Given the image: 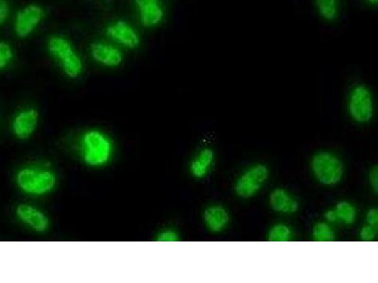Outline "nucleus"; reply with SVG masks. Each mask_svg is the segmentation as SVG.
Masks as SVG:
<instances>
[{
  "instance_id": "obj_1",
  "label": "nucleus",
  "mask_w": 378,
  "mask_h": 283,
  "mask_svg": "<svg viewBox=\"0 0 378 283\" xmlns=\"http://www.w3.org/2000/svg\"><path fill=\"white\" fill-rule=\"evenodd\" d=\"M80 158L87 167L102 168L110 164L114 153V144L105 131L99 128L85 131L79 137Z\"/></svg>"
},
{
  "instance_id": "obj_2",
  "label": "nucleus",
  "mask_w": 378,
  "mask_h": 283,
  "mask_svg": "<svg viewBox=\"0 0 378 283\" xmlns=\"http://www.w3.org/2000/svg\"><path fill=\"white\" fill-rule=\"evenodd\" d=\"M16 184L19 190L28 196L44 197L55 190L58 177L50 167L33 164L17 171Z\"/></svg>"
},
{
  "instance_id": "obj_3",
  "label": "nucleus",
  "mask_w": 378,
  "mask_h": 283,
  "mask_svg": "<svg viewBox=\"0 0 378 283\" xmlns=\"http://www.w3.org/2000/svg\"><path fill=\"white\" fill-rule=\"evenodd\" d=\"M48 50L59 62L65 76L75 79L82 75L84 62L67 38L60 35L51 36L48 41Z\"/></svg>"
},
{
  "instance_id": "obj_4",
  "label": "nucleus",
  "mask_w": 378,
  "mask_h": 283,
  "mask_svg": "<svg viewBox=\"0 0 378 283\" xmlns=\"http://www.w3.org/2000/svg\"><path fill=\"white\" fill-rule=\"evenodd\" d=\"M310 168L315 179L325 187H334L342 182L345 165L334 153L320 151L311 159Z\"/></svg>"
},
{
  "instance_id": "obj_5",
  "label": "nucleus",
  "mask_w": 378,
  "mask_h": 283,
  "mask_svg": "<svg viewBox=\"0 0 378 283\" xmlns=\"http://www.w3.org/2000/svg\"><path fill=\"white\" fill-rule=\"evenodd\" d=\"M270 171L265 165H252L237 179L234 191L242 199H252L268 182Z\"/></svg>"
},
{
  "instance_id": "obj_6",
  "label": "nucleus",
  "mask_w": 378,
  "mask_h": 283,
  "mask_svg": "<svg viewBox=\"0 0 378 283\" xmlns=\"http://www.w3.org/2000/svg\"><path fill=\"white\" fill-rule=\"evenodd\" d=\"M348 111L351 118L360 124L370 122L374 113L373 94L364 84L352 88L348 96Z\"/></svg>"
},
{
  "instance_id": "obj_7",
  "label": "nucleus",
  "mask_w": 378,
  "mask_h": 283,
  "mask_svg": "<svg viewBox=\"0 0 378 283\" xmlns=\"http://www.w3.org/2000/svg\"><path fill=\"white\" fill-rule=\"evenodd\" d=\"M17 220L33 233H45L50 228V219L42 209L31 203H20L16 208Z\"/></svg>"
},
{
  "instance_id": "obj_8",
  "label": "nucleus",
  "mask_w": 378,
  "mask_h": 283,
  "mask_svg": "<svg viewBox=\"0 0 378 283\" xmlns=\"http://www.w3.org/2000/svg\"><path fill=\"white\" fill-rule=\"evenodd\" d=\"M45 10L38 4H28L16 14L14 31L19 38L30 36L45 17Z\"/></svg>"
},
{
  "instance_id": "obj_9",
  "label": "nucleus",
  "mask_w": 378,
  "mask_h": 283,
  "mask_svg": "<svg viewBox=\"0 0 378 283\" xmlns=\"http://www.w3.org/2000/svg\"><path fill=\"white\" fill-rule=\"evenodd\" d=\"M39 124V113L36 108H26L19 111L11 121V131L19 140L31 138Z\"/></svg>"
},
{
  "instance_id": "obj_10",
  "label": "nucleus",
  "mask_w": 378,
  "mask_h": 283,
  "mask_svg": "<svg viewBox=\"0 0 378 283\" xmlns=\"http://www.w3.org/2000/svg\"><path fill=\"white\" fill-rule=\"evenodd\" d=\"M106 35L123 47L134 50L140 45V37L136 30L124 20H117L106 28Z\"/></svg>"
},
{
  "instance_id": "obj_11",
  "label": "nucleus",
  "mask_w": 378,
  "mask_h": 283,
  "mask_svg": "<svg viewBox=\"0 0 378 283\" xmlns=\"http://www.w3.org/2000/svg\"><path fill=\"white\" fill-rule=\"evenodd\" d=\"M90 53L94 61L107 67H119L124 59L119 48L102 42L92 43L90 45Z\"/></svg>"
},
{
  "instance_id": "obj_12",
  "label": "nucleus",
  "mask_w": 378,
  "mask_h": 283,
  "mask_svg": "<svg viewBox=\"0 0 378 283\" xmlns=\"http://www.w3.org/2000/svg\"><path fill=\"white\" fill-rule=\"evenodd\" d=\"M140 14V21L146 28H154L161 24L165 17L160 0H134Z\"/></svg>"
},
{
  "instance_id": "obj_13",
  "label": "nucleus",
  "mask_w": 378,
  "mask_h": 283,
  "mask_svg": "<svg viewBox=\"0 0 378 283\" xmlns=\"http://www.w3.org/2000/svg\"><path fill=\"white\" fill-rule=\"evenodd\" d=\"M203 222L205 227L211 233H222L228 227L230 222V214L227 209L222 205L213 204L208 206L203 211Z\"/></svg>"
},
{
  "instance_id": "obj_14",
  "label": "nucleus",
  "mask_w": 378,
  "mask_h": 283,
  "mask_svg": "<svg viewBox=\"0 0 378 283\" xmlns=\"http://www.w3.org/2000/svg\"><path fill=\"white\" fill-rule=\"evenodd\" d=\"M270 205L276 213L288 214V216L296 213L300 207L298 200L284 188H277L271 192Z\"/></svg>"
},
{
  "instance_id": "obj_15",
  "label": "nucleus",
  "mask_w": 378,
  "mask_h": 283,
  "mask_svg": "<svg viewBox=\"0 0 378 283\" xmlns=\"http://www.w3.org/2000/svg\"><path fill=\"white\" fill-rule=\"evenodd\" d=\"M215 162V152L209 148H202L191 160L189 171L191 176L197 179H205L210 173Z\"/></svg>"
},
{
  "instance_id": "obj_16",
  "label": "nucleus",
  "mask_w": 378,
  "mask_h": 283,
  "mask_svg": "<svg viewBox=\"0 0 378 283\" xmlns=\"http://www.w3.org/2000/svg\"><path fill=\"white\" fill-rule=\"evenodd\" d=\"M357 209L352 203L342 201L338 203L333 209L325 211V218L328 223H342L352 226L357 220Z\"/></svg>"
},
{
  "instance_id": "obj_17",
  "label": "nucleus",
  "mask_w": 378,
  "mask_h": 283,
  "mask_svg": "<svg viewBox=\"0 0 378 283\" xmlns=\"http://www.w3.org/2000/svg\"><path fill=\"white\" fill-rule=\"evenodd\" d=\"M315 6L320 16L325 21H334L339 16V0H315Z\"/></svg>"
},
{
  "instance_id": "obj_18",
  "label": "nucleus",
  "mask_w": 378,
  "mask_h": 283,
  "mask_svg": "<svg viewBox=\"0 0 378 283\" xmlns=\"http://www.w3.org/2000/svg\"><path fill=\"white\" fill-rule=\"evenodd\" d=\"M292 230L289 226L279 223L273 226L268 233V240L270 242H288L291 239Z\"/></svg>"
},
{
  "instance_id": "obj_19",
  "label": "nucleus",
  "mask_w": 378,
  "mask_h": 283,
  "mask_svg": "<svg viewBox=\"0 0 378 283\" xmlns=\"http://www.w3.org/2000/svg\"><path fill=\"white\" fill-rule=\"evenodd\" d=\"M312 236L316 242H331L335 239V233L329 223L319 222L314 226Z\"/></svg>"
},
{
  "instance_id": "obj_20",
  "label": "nucleus",
  "mask_w": 378,
  "mask_h": 283,
  "mask_svg": "<svg viewBox=\"0 0 378 283\" xmlns=\"http://www.w3.org/2000/svg\"><path fill=\"white\" fill-rule=\"evenodd\" d=\"M13 59V48L7 42L0 41V70L7 67Z\"/></svg>"
},
{
  "instance_id": "obj_21",
  "label": "nucleus",
  "mask_w": 378,
  "mask_h": 283,
  "mask_svg": "<svg viewBox=\"0 0 378 283\" xmlns=\"http://www.w3.org/2000/svg\"><path fill=\"white\" fill-rule=\"evenodd\" d=\"M156 240L158 242H178L180 237L178 233L173 228H165L160 231Z\"/></svg>"
},
{
  "instance_id": "obj_22",
  "label": "nucleus",
  "mask_w": 378,
  "mask_h": 283,
  "mask_svg": "<svg viewBox=\"0 0 378 283\" xmlns=\"http://www.w3.org/2000/svg\"><path fill=\"white\" fill-rule=\"evenodd\" d=\"M377 228L372 227L370 225H366L360 231V237L362 241L372 242L376 239Z\"/></svg>"
},
{
  "instance_id": "obj_23",
  "label": "nucleus",
  "mask_w": 378,
  "mask_h": 283,
  "mask_svg": "<svg viewBox=\"0 0 378 283\" xmlns=\"http://www.w3.org/2000/svg\"><path fill=\"white\" fill-rule=\"evenodd\" d=\"M10 13V6L7 0H0V26L4 24Z\"/></svg>"
},
{
  "instance_id": "obj_24",
  "label": "nucleus",
  "mask_w": 378,
  "mask_h": 283,
  "mask_svg": "<svg viewBox=\"0 0 378 283\" xmlns=\"http://www.w3.org/2000/svg\"><path fill=\"white\" fill-rule=\"evenodd\" d=\"M366 222H367V225L377 228L378 211L377 209H371V210L368 211L367 214H366Z\"/></svg>"
},
{
  "instance_id": "obj_25",
  "label": "nucleus",
  "mask_w": 378,
  "mask_h": 283,
  "mask_svg": "<svg viewBox=\"0 0 378 283\" xmlns=\"http://www.w3.org/2000/svg\"><path fill=\"white\" fill-rule=\"evenodd\" d=\"M378 171L377 167H374L373 170L370 171V175H369V179H370V184L374 190L377 192L378 185Z\"/></svg>"
},
{
  "instance_id": "obj_26",
  "label": "nucleus",
  "mask_w": 378,
  "mask_h": 283,
  "mask_svg": "<svg viewBox=\"0 0 378 283\" xmlns=\"http://www.w3.org/2000/svg\"><path fill=\"white\" fill-rule=\"evenodd\" d=\"M366 1H367L368 4L371 6H376L378 3V0H366Z\"/></svg>"
}]
</instances>
